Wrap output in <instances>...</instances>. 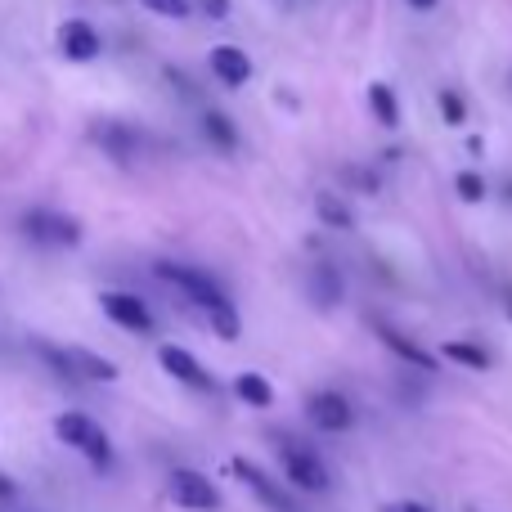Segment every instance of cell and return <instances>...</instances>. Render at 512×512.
<instances>
[{
  "instance_id": "1",
  "label": "cell",
  "mask_w": 512,
  "mask_h": 512,
  "mask_svg": "<svg viewBox=\"0 0 512 512\" xmlns=\"http://www.w3.org/2000/svg\"><path fill=\"white\" fill-rule=\"evenodd\" d=\"M158 279L171 283L185 301H194V306L207 315V324L216 328V337H225V342L239 337V310H234V301L225 297L221 283H216L212 274L189 270V265H176V261H158Z\"/></svg>"
},
{
  "instance_id": "2",
  "label": "cell",
  "mask_w": 512,
  "mask_h": 512,
  "mask_svg": "<svg viewBox=\"0 0 512 512\" xmlns=\"http://www.w3.org/2000/svg\"><path fill=\"white\" fill-rule=\"evenodd\" d=\"M32 351L41 355L63 382H72V387H81V382H117V364L86 351V346H54V342H45V337H36Z\"/></svg>"
},
{
  "instance_id": "3",
  "label": "cell",
  "mask_w": 512,
  "mask_h": 512,
  "mask_svg": "<svg viewBox=\"0 0 512 512\" xmlns=\"http://www.w3.org/2000/svg\"><path fill=\"white\" fill-rule=\"evenodd\" d=\"M54 436H59L68 450H81L90 459V468H113V445H108V436H104V427L95 423L90 414H59L54 418Z\"/></svg>"
},
{
  "instance_id": "4",
  "label": "cell",
  "mask_w": 512,
  "mask_h": 512,
  "mask_svg": "<svg viewBox=\"0 0 512 512\" xmlns=\"http://www.w3.org/2000/svg\"><path fill=\"white\" fill-rule=\"evenodd\" d=\"M18 234L32 239L36 248H81V221L54 212V207H32L18 216Z\"/></svg>"
},
{
  "instance_id": "5",
  "label": "cell",
  "mask_w": 512,
  "mask_h": 512,
  "mask_svg": "<svg viewBox=\"0 0 512 512\" xmlns=\"http://www.w3.org/2000/svg\"><path fill=\"white\" fill-rule=\"evenodd\" d=\"M279 463H283V472H288L292 486L306 490V495H324V490H328V468H324V459H319L315 450H306V445L279 441Z\"/></svg>"
},
{
  "instance_id": "6",
  "label": "cell",
  "mask_w": 512,
  "mask_h": 512,
  "mask_svg": "<svg viewBox=\"0 0 512 512\" xmlns=\"http://www.w3.org/2000/svg\"><path fill=\"white\" fill-rule=\"evenodd\" d=\"M167 495L176 508L185 512H221V490L194 468H176L167 481Z\"/></svg>"
},
{
  "instance_id": "7",
  "label": "cell",
  "mask_w": 512,
  "mask_h": 512,
  "mask_svg": "<svg viewBox=\"0 0 512 512\" xmlns=\"http://www.w3.org/2000/svg\"><path fill=\"white\" fill-rule=\"evenodd\" d=\"M230 468H234V477H239L243 486H248L252 495L261 499V504L270 508V512H301V508H297V499H292L288 490H283L274 477H265V472L256 468V463H248V459H234Z\"/></svg>"
},
{
  "instance_id": "8",
  "label": "cell",
  "mask_w": 512,
  "mask_h": 512,
  "mask_svg": "<svg viewBox=\"0 0 512 512\" xmlns=\"http://www.w3.org/2000/svg\"><path fill=\"white\" fill-rule=\"evenodd\" d=\"M99 306H104V315L113 319L117 328H126V333H153V315L135 292H104Z\"/></svg>"
},
{
  "instance_id": "9",
  "label": "cell",
  "mask_w": 512,
  "mask_h": 512,
  "mask_svg": "<svg viewBox=\"0 0 512 512\" xmlns=\"http://www.w3.org/2000/svg\"><path fill=\"white\" fill-rule=\"evenodd\" d=\"M306 418L319 427V432H346L351 427V400L342 396V391H315V396L306 400Z\"/></svg>"
},
{
  "instance_id": "10",
  "label": "cell",
  "mask_w": 512,
  "mask_h": 512,
  "mask_svg": "<svg viewBox=\"0 0 512 512\" xmlns=\"http://www.w3.org/2000/svg\"><path fill=\"white\" fill-rule=\"evenodd\" d=\"M158 364H162V369H167L176 382H185V387H194V391H216V378L194 360V355L185 351V346H162V351H158Z\"/></svg>"
},
{
  "instance_id": "11",
  "label": "cell",
  "mask_w": 512,
  "mask_h": 512,
  "mask_svg": "<svg viewBox=\"0 0 512 512\" xmlns=\"http://www.w3.org/2000/svg\"><path fill=\"white\" fill-rule=\"evenodd\" d=\"M59 50L68 54L72 63H90L99 50H104V41H99V32L86 23V18H68V23L59 27Z\"/></svg>"
},
{
  "instance_id": "12",
  "label": "cell",
  "mask_w": 512,
  "mask_h": 512,
  "mask_svg": "<svg viewBox=\"0 0 512 512\" xmlns=\"http://www.w3.org/2000/svg\"><path fill=\"white\" fill-rule=\"evenodd\" d=\"M207 63H212V72L225 81V86H248V77H252V59L239 50V45H216Z\"/></svg>"
},
{
  "instance_id": "13",
  "label": "cell",
  "mask_w": 512,
  "mask_h": 512,
  "mask_svg": "<svg viewBox=\"0 0 512 512\" xmlns=\"http://www.w3.org/2000/svg\"><path fill=\"white\" fill-rule=\"evenodd\" d=\"M378 337L391 346V351L400 355V360H409V364H414V369H423V373H432V369H436V355H427L418 342H409V337H400L391 324H378Z\"/></svg>"
},
{
  "instance_id": "14",
  "label": "cell",
  "mask_w": 512,
  "mask_h": 512,
  "mask_svg": "<svg viewBox=\"0 0 512 512\" xmlns=\"http://www.w3.org/2000/svg\"><path fill=\"white\" fill-rule=\"evenodd\" d=\"M95 140L104 144L117 162H131V149L140 144V135L126 131V126H117V122H104V126H95Z\"/></svg>"
},
{
  "instance_id": "15",
  "label": "cell",
  "mask_w": 512,
  "mask_h": 512,
  "mask_svg": "<svg viewBox=\"0 0 512 512\" xmlns=\"http://www.w3.org/2000/svg\"><path fill=\"white\" fill-rule=\"evenodd\" d=\"M234 396H239L243 405H252V409H270L274 405V387L261 378V373H239V378H234Z\"/></svg>"
},
{
  "instance_id": "16",
  "label": "cell",
  "mask_w": 512,
  "mask_h": 512,
  "mask_svg": "<svg viewBox=\"0 0 512 512\" xmlns=\"http://www.w3.org/2000/svg\"><path fill=\"white\" fill-rule=\"evenodd\" d=\"M310 297H315V306H337V301H342V274L319 265V270L310 274Z\"/></svg>"
},
{
  "instance_id": "17",
  "label": "cell",
  "mask_w": 512,
  "mask_h": 512,
  "mask_svg": "<svg viewBox=\"0 0 512 512\" xmlns=\"http://www.w3.org/2000/svg\"><path fill=\"white\" fill-rule=\"evenodd\" d=\"M369 108H373V117H378L387 131H396V126H400V108H396V95H391V86L373 81V86H369Z\"/></svg>"
},
{
  "instance_id": "18",
  "label": "cell",
  "mask_w": 512,
  "mask_h": 512,
  "mask_svg": "<svg viewBox=\"0 0 512 512\" xmlns=\"http://www.w3.org/2000/svg\"><path fill=\"white\" fill-rule=\"evenodd\" d=\"M203 131H207V140L212 144H221V149H234V144H239V131H234V122L225 113H203Z\"/></svg>"
},
{
  "instance_id": "19",
  "label": "cell",
  "mask_w": 512,
  "mask_h": 512,
  "mask_svg": "<svg viewBox=\"0 0 512 512\" xmlns=\"http://www.w3.org/2000/svg\"><path fill=\"white\" fill-rule=\"evenodd\" d=\"M441 351H445V360H454V364H468V369H490V355L481 351V346H472V342H445Z\"/></svg>"
},
{
  "instance_id": "20",
  "label": "cell",
  "mask_w": 512,
  "mask_h": 512,
  "mask_svg": "<svg viewBox=\"0 0 512 512\" xmlns=\"http://www.w3.org/2000/svg\"><path fill=\"white\" fill-rule=\"evenodd\" d=\"M454 189H459L463 203H481L486 198V180L477 176V171H459V180H454Z\"/></svg>"
},
{
  "instance_id": "21",
  "label": "cell",
  "mask_w": 512,
  "mask_h": 512,
  "mask_svg": "<svg viewBox=\"0 0 512 512\" xmlns=\"http://www.w3.org/2000/svg\"><path fill=\"white\" fill-rule=\"evenodd\" d=\"M319 216H324L328 225H337V230H346V225H351V212H346L342 203H337V198H319Z\"/></svg>"
},
{
  "instance_id": "22",
  "label": "cell",
  "mask_w": 512,
  "mask_h": 512,
  "mask_svg": "<svg viewBox=\"0 0 512 512\" xmlns=\"http://www.w3.org/2000/svg\"><path fill=\"white\" fill-rule=\"evenodd\" d=\"M140 5H149L162 18H189V0H140Z\"/></svg>"
},
{
  "instance_id": "23",
  "label": "cell",
  "mask_w": 512,
  "mask_h": 512,
  "mask_svg": "<svg viewBox=\"0 0 512 512\" xmlns=\"http://www.w3.org/2000/svg\"><path fill=\"white\" fill-rule=\"evenodd\" d=\"M441 113H445V122H463V99L459 95H441Z\"/></svg>"
},
{
  "instance_id": "24",
  "label": "cell",
  "mask_w": 512,
  "mask_h": 512,
  "mask_svg": "<svg viewBox=\"0 0 512 512\" xmlns=\"http://www.w3.org/2000/svg\"><path fill=\"white\" fill-rule=\"evenodd\" d=\"M9 499H18V486L5 477V472H0V504H9Z\"/></svg>"
},
{
  "instance_id": "25",
  "label": "cell",
  "mask_w": 512,
  "mask_h": 512,
  "mask_svg": "<svg viewBox=\"0 0 512 512\" xmlns=\"http://www.w3.org/2000/svg\"><path fill=\"white\" fill-rule=\"evenodd\" d=\"M203 9L207 14H216V18H225L230 14V0H203Z\"/></svg>"
},
{
  "instance_id": "26",
  "label": "cell",
  "mask_w": 512,
  "mask_h": 512,
  "mask_svg": "<svg viewBox=\"0 0 512 512\" xmlns=\"http://www.w3.org/2000/svg\"><path fill=\"white\" fill-rule=\"evenodd\" d=\"M387 512H432L427 504H414V499H405V504H391Z\"/></svg>"
},
{
  "instance_id": "27",
  "label": "cell",
  "mask_w": 512,
  "mask_h": 512,
  "mask_svg": "<svg viewBox=\"0 0 512 512\" xmlns=\"http://www.w3.org/2000/svg\"><path fill=\"white\" fill-rule=\"evenodd\" d=\"M414 9H436V0H409Z\"/></svg>"
}]
</instances>
